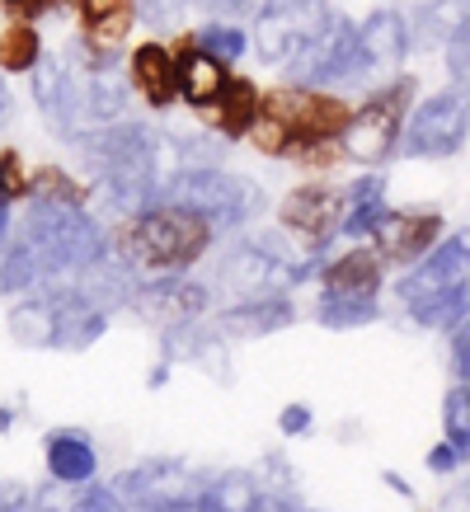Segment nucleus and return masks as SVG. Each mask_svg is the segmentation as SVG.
Returning <instances> with one entry per match:
<instances>
[{
	"label": "nucleus",
	"instance_id": "1",
	"mask_svg": "<svg viewBox=\"0 0 470 512\" xmlns=\"http://www.w3.org/2000/svg\"><path fill=\"white\" fill-rule=\"evenodd\" d=\"M353 104L334 90L315 85H273L264 90L259 118L250 127V146L259 156L292 160L301 170L329 174L339 160H348V127H353Z\"/></svg>",
	"mask_w": 470,
	"mask_h": 512
},
{
	"label": "nucleus",
	"instance_id": "2",
	"mask_svg": "<svg viewBox=\"0 0 470 512\" xmlns=\"http://www.w3.org/2000/svg\"><path fill=\"white\" fill-rule=\"evenodd\" d=\"M207 245H212V221L198 207H151L123 226V249L141 268L156 273H179L198 264Z\"/></svg>",
	"mask_w": 470,
	"mask_h": 512
},
{
	"label": "nucleus",
	"instance_id": "3",
	"mask_svg": "<svg viewBox=\"0 0 470 512\" xmlns=\"http://www.w3.org/2000/svg\"><path fill=\"white\" fill-rule=\"evenodd\" d=\"M325 33V0H268L259 24H254V47L273 66H306L315 47L325 43Z\"/></svg>",
	"mask_w": 470,
	"mask_h": 512
},
{
	"label": "nucleus",
	"instance_id": "4",
	"mask_svg": "<svg viewBox=\"0 0 470 512\" xmlns=\"http://www.w3.org/2000/svg\"><path fill=\"white\" fill-rule=\"evenodd\" d=\"M409 104H414V80H395V85H381L376 94H367L353 113V127H348V160L358 165H381L391 156L400 137H405V118Z\"/></svg>",
	"mask_w": 470,
	"mask_h": 512
},
{
	"label": "nucleus",
	"instance_id": "5",
	"mask_svg": "<svg viewBox=\"0 0 470 512\" xmlns=\"http://www.w3.org/2000/svg\"><path fill=\"white\" fill-rule=\"evenodd\" d=\"M381 268L386 259L376 249H348L344 259L325 268V301H320V320L329 325H348L358 315H372L376 292H381Z\"/></svg>",
	"mask_w": 470,
	"mask_h": 512
},
{
	"label": "nucleus",
	"instance_id": "6",
	"mask_svg": "<svg viewBox=\"0 0 470 512\" xmlns=\"http://www.w3.org/2000/svg\"><path fill=\"white\" fill-rule=\"evenodd\" d=\"M466 132H470V99L461 90H442L414 109V118L405 123L400 151H405V156L442 160V156H452V151H461Z\"/></svg>",
	"mask_w": 470,
	"mask_h": 512
},
{
	"label": "nucleus",
	"instance_id": "7",
	"mask_svg": "<svg viewBox=\"0 0 470 512\" xmlns=\"http://www.w3.org/2000/svg\"><path fill=\"white\" fill-rule=\"evenodd\" d=\"M348 198L339 184H329V179H311V184L292 188L278 207V221L287 235H297L306 249H320L329 235L348 226Z\"/></svg>",
	"mask_w": 470,
	"mask_h": 512
},
{
	"label": "nucleus",
	"instance_id": "8",
	"mask_svg": "<svg viewBox=\"0 0 470 512\" xmlns=\"http://www.w3.org/2000/svg\"><path fill=\"white\" fill-rule=\"evenodd\" d=\"M174 57H179V94H184L188 109L203 113L221 90H226V80H231V57H221L217 47H207V38L198 33H184V38H174Z\"/></svg>",
	"mask_w": 470,
	"mask_h": 512
},
{
	"label": "nucleus",
	"instance_id": "9",
	"mask_svg": "<svg viewBox=\"0 0 470 512\" xmlns=\"http://www.w3.org/2000/svg\"><path fill=\"white\" fill-rule=\"evenodd\" d=\"M442 240V217L438 212H386L381 231H376V249L386 264L414 268L423 264Z\"/></svg>",
	"mask_w": 470,
	"mask_h": 512
},
{
	"label": "nucleus",
	"instance_id": "10",
	"mask_svg": "<svg viewBox=\"0 0 470 512\" xmlns=\"http://www.w3.org/2000/svg\"><path fill=\"white\" fill-rule=\"evenodd\" d=\"M127 80H132L137 99H146L151 109H170L174 99H184V94H179V57H174V47H165V43L132 47Z\"/></svg>",
	"mask_w": 470,
	"mask_h": 512
},
{
	"label": "nucleus",
	"instance_id": "11",
	"mask_svg": "<svg viewBox=\"0 0 470 512\" xmlns=\"http://www.w3.org/2000/svg\"><path fill=\"white\" fill-rule=\"evenodd\" d=\"M76 19L85 47L109 57L127 43V33L137 24V0H76Z\"/></svg>",
	"mask_w": 470,
	"mask_h": 512
},
{
	"label": "nucleus",
	"instance_id": "12",
	"mask_svg": "<svg viewBox=\"0 0 470 512\" xmlns=\"http://www.w3.org/2000/svg\"><path fill=\"white\" fill-rule=\"evenodd\" d=\"M259 104H264V90L245 76H231L226 80V90H221L198 118H203L212 132H221V137L235 141V137H250L254 118H259Z\"/></svg>",
	"mask_w": 470,
	"mask_h": 512
},
{
	"label": "nucleus",
	"instance_id": "13",
	"mask_svg": "<svg viewBox=\"0 0 470 512\" xmlns=\"http://www.w3.org/2000/svg\"><path fill=\"white\" fill-rule=\"evenodd\" d=\"M358 43L367 66H395L409 47V24L400 15H391V10H381L358 29Z\"/></svg>",
	"mask_w": 470,
	"mask_h": 512
},
{
	"label": "nucleus",
	"instance_id": "14",
	"mask_svg": "<svg viewBox=\"0 0 470 512\" xmlns=\"http://www.w3.org/2000/svg\"><path fill=\"white\" fill-rule=\"evenodd\" d=\"M43 62V38L33 29V19H10L0 29V71L5 76H24Z\"/></svg>",
	"mask_w": 470,
	"mask_h": 512
},
{
	"label": "nucleus",
	"instance_id": "15",
	"mask_svg": "<svg viewBox=\"0 0 470 512\" xmlns=\"http://www.w3.org/2000/svg\"><path fill=\"white\" fill-rule=\"evenodd\" d=\"M47 470L57 475V480H90L94 475V447L85 442L80 433H57L47 442Z\"/></svg>",
	"mask_w": 470,
	"mask_h": 512
},
{
	"label": "nucleus",
	"instance_id": "16",
	"mask_svg": "<svg viewBox=\"0 0 470 512\" xmlns=\"http://www.w3.org/2000/svg\"><path fill=\"white\" fill-rule=\"evenodd\" d=\"M33 193L47 202H57V207H85V184H76L66 170H52V165H43V170L33 174Z\"/></svg>",
	"mask_w": 470,
	"mask_h": 512
},
{
	"label": "nucleus",
	"instance_id": "17",
	"mask_svg": "<svg viewBox=\"0 0 470 512\" xmlns=\"http://www.w3.org/2000/svg\"><path fill=\"white\" fill-rule=\"evenodd\" d=\"M33 193V174L29 165L19 160V151H0V202L10 207V202L29 198Z\"/></svg>",
	"mask_w": 470,
	"mask_h": 512
},
{
	"label": "nucleus",
	"instance_id": "18",
	"mask_svg": "<svg viewBox=\"0 0 470 512\" xmlns=\"http://www.w3.org/2000/svg\"><path fill=\"white\" fill-rule=\"evenodd\" d=\"M447 442L470 451V386H456L447 395Z\"/></svg>",
	"mask_w": 470,
	"mask_h": 512
},
{
	"label": "nucleus",
	"instance_id": "19",
	"mask_svg": "<svg viewBox=\"0 0 470 512\" xmlns=\"http://www.w3.org/2000/svg\"><path fill=\"white\" fill-rule=\"evenodd\" d=\"M447 52H452V76L470 80V15L461 19V29L452 33V47H447Z\"/></svg>",
	"mask_w": 470,
	"mask_h": 512
},
{
	"label": "nucleus",
	"instance_id": "20",
	"mask_svg": "<svg viewBox=\"0 0 470 512\" xmlns=\"http://www.w3.org/2000/svg\"><path fill=\"white\" fill-rule=\"evenodd\" d=\"M203 38H207V47H217L221 57H235V52L245 47V38H240V33H235V29H207Z\"/></svg>",
	"mask_w": 470,
	"mask_h": 512
},
{
	"label": "nucleus",
	"instance_id": "21",
	"mask_svg": "<svg viewBox=\"0 0 470 512\" xmlns=\"http://www.w3.org/2000/svg\"><path fill=\"white\" fill-rule=\"evenodd\" d=\"M52 10H62V0H19V19H43Z\"/></svg>",
	"mask_w": 470,
	"mask_h": 512
}]
</instances>
